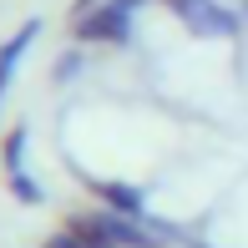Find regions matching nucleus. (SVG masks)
Returning <instances> with one entry per match:
<instances>
[{
  "label": "nucleus",
  "mask_w": 248,
  "mask_h": 248,
  "mask_svg": "<svg viewBox=\"0 0 248 248\" xmlns=\"http://www.w3.org/2000/svg\"><path fill=\"white\" fill-rule=\"evenodd\" d=\"M122 26H127V5H111L101 20H86L81 36H122Z\"/></svg>",
  "instance_id": "obj_1"
},
{
  "label": "nucleus",
  "mask_w": 248,
  "mask_h": 248,
  "mask_svg": "<svg viewBox=\"0 0 248 248\" xmlns=\"http://www.w3.org/2000/svg\"><path fill=\"white\" fill-rule=\"evenodd\" d=\"M31 36H36V26H26L5 51H0V92H5V81H10V71H16V61H20V51H26V41H31Z\"/></svg>",
  "instance_id": "obj_2"
}]
</instances>
